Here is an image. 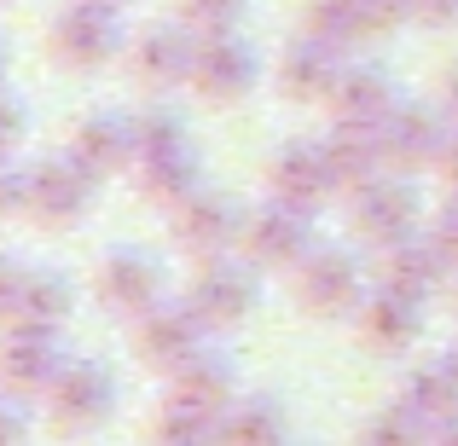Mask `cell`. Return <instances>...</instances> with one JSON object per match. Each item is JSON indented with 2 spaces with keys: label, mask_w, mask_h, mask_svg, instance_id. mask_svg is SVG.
<instances>
[]
</instances>
